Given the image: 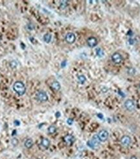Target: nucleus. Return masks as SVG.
<instances>
[{
  "instance_id": "39448f33",
  "label": "nucleus",
  "mask_w": 140,
  "mask_h": 159,
  "mask_svg": "<svg viewBox=\"0 0 140 159\" xmlns=\"http://www.w3.org/2000/svg\"><path fill=\"white\" fill-rule=\"evenodd\" d=\"M98 138H99V140L101 141H106L108 138V136H109V134H108V132L106 130H101V131L99 132L98 134Z\"/></svg>"
},
{
  "instance_id": "f257e3e1",
  "label": "nucleus",
  "mask_w": 140,
  "mask_h": 159,
  "mask_svg": "<svg viewBox=\"0 0 140 159\" xmlns=\"http://www.w3.org/2000/svg\"><path fill=\"white\" fill-rule=\"evenodd\" d=\"M13 89L20 96H22L25 93L26 88L25 84L20 81H16L13 84Z\"/></svg>"
},
{
  "instance_id": "f03ea898",
  "label": "nucleus",
  "mask_w": 140,
  "mask_h": 159,
  "mask_svg": "<svg viewBox=\"0 0 140 159\" xmlns=\"http://www.w3.org/2000/svg\"><path fill=\"white\" fill-rule=\"evenodd\" d=\"M100 141H101L99 140L98 136L97 135H95V136H93L92 140L88 142V145L90 146L91 148L97 147H98L99 145Z\"/></svg>"
},
{
  "instance_id": "20e7f679",
  "label": "nucleus",
  "mask_w": 140,
  "mask_h": 159,
  "mask_svg": "<svg viewBox=\"0 0 140 159\" xmlns=\"http://www.w3.org/2000/svg\"><path fill=\"white\" fill-rule=\"evenodd\" d=\"M120 142H121L122 146H123L124 147H127L130 146V145L131 144L132 140H131V138L129 136L124 135L121 138Z\"/></svg>"
},
{
  "instance_id": "0eeeda50",
  "label": "nucleus",
  "mask_w": 140,
  "mask_h": 159,
  "mask_svg": "<svg viewBox=\"0 0 140 159\" xmlns=\"http://www.w3.org/2000/svg\"><path fill=\"white\" fill-rule=\"evenodd\" d=\"M112 60L115 64H120L123 61V57L119 53L115 52L112 55Z\"/></svg>"
},
{
  "instance_id": "a211bd4d",
  "label": "nucleus",
  "mask_w": 140,
  "mask_h": 159,
  "mask_svg": "<svg viewBox=\"0 0 140 159\" xmlns=\"http://www.w3.org/2000/svg\"><path fill=\"white\" fill-rule=\"evenodd\" d=\"M17 66V62H16L15 60H12L10 62V67H11L12 69H14L16 68Z\"/></svg>"
},
{
  "instance_id": "393cba45",
  "label": "nucleus",
  "mask_w": 140,
  "mask_h": 159,
  "mask_svg": "<svg viewBox=\"0 0 140 159\" xmlns=\"http://www.w3.org/2000/svg\"><path fill=\"white\" fill-rule=\"evenodd\" d=\"M97 116H98L99 118H100V119H103V115H102V114H101V113L97 114Z\"/></svg>"
},
{
  "instance_id": "ddd939ff",
  "label": "nucleus",
  "mask_w": 140,
  "mask_h": 159,
  "mask_svg": "<svg viewBox=\"0 0 140 159\" xmlns=\"http://www.w3.org/2000/svg\"><path fill=\"white\" fill-rule=\"evenodd\" d=\"M33 141H32V139L31 138H28L25 140V143H24V145L26 148L27 149H31L33 146Z\"/></svg>"
},
{
  "instance_id": "f3484780",
  "label": "nucleus",
  "mask_w": 140,
  "mask_h": 159,
  "mask_svg": "<svg viewBox=\"0 0 140 159\" xmlns=\"http://www.w3.org/2000/svg\"><path fill=\"white\" fill-rule=\"evenodd\" d=\"M67 1H60V8L62 9H65L67 6Z\"/></svg>"
},
{
  "instance_id": "a878e982",
  "label": "nucleus",
  "mask_w": 140,
  "mask_h": 159,
  "mask_svg": "<svg viewBox=\"0 0 140 159\" xmlns=\"http://www.w3.org/2000/svg\"><path fill=\"white\" fill-rule=\"evenodd\" d=\"M129 159H138V158L135 157V156H132Z\"/></svg>"
},
{
  "instance_id": "7ed1b4c3",
  "label": "nucleus",
  "mask_w": 140,
  "mask_h": 159,
  "mask_svg": "<svg viewBox=\"0 0 140 159\" xmlns=\"http://www.w3.org/2000/svg\"><path fill=\"white\" fill-rule=\"evenodd\" d=\"M36 99L39 102H44L48 100V96L44 91H39L36 94Z\"/></svg>"
},
{
  "instance_id": "bb28decb",
  "label": "nucleus",
  "mask_w": 140,
  "mask_h": 159,
  "mask_svg": "<svg viewBox=\"0 0 140 159\" xmlns=\"http://www.w3.org/2000/svg\"></svg>"
},
{
  "instance_id": "9b49d317",
  "label": "nucleus",
  "mask_w": 140,
  "mask_h": 159,
  "mask_svg": "<svg viewBox=\"0 0 140 159\" xmlns=\"http://www.w3.org/2000/svg\"><path fill=\"white\" fill-rule=\"evenodd\" d=\"M41 145L44 149H47L50 146V141L47 138H42L41 141Z\"/></svg>"
},
{
  "instance_id": "dca6fc26",
  "label": "nucleus",
  "mask_w": 140,
  "mask_h": 159,
  "mask_svg": "<svg viewBox=\"0 0 140 159\" xmlns=\"http://www.w3.org/2000/svg\"><path fill=\"white\" fill-rule=\"evenodd\" d=\"M78 81L80 84H84L86 81V78L84 75H80L78 76Z\"/></svg>"
},
{
  "instance_id": "6e6552de",
  "label": "nucleus",
  "mask_w": 140,
  "mask_h": 159,
  "mask_svg": "<svg viewBox=\"0 0 140 159\" xmlns=\"http://www.w3.org/2000/svg\"><path fill=\"white\" fill-rule=\"evenodd\" d=\"M65 40L66 41L67 43L68 44H73L75 42L76 40V37L75 35L73 33H67L65 37Z\"/></svg>"
},
{
  "instance_id": "f8f14e48",
  "label": "nucleus",
  "mask_w": 140,
  "mask_h": 159,
  "mask_svg": "<svg viewBox=\"0 0 140 159\" xmlns=\"http://www.w3.org/2000/svg\"><path fill=\"white\" fill-rule=\"evenodd\" d=\"M51 88H52L55 91H59V90L60 89V88H61L60 83L57 80L54 81L53 83H51Z\"/></svg>"
},
{
  "instance_id": "423d86ee",
  "label": "nucleus",
  "mask_w": 140,
  "mask_h": 159,
  "mask_svg": "<svg viewBox=\"0 0 140 159\" xmlns=\"http://www.w3.org/2000/svg\"><path fill=\"white\" fill-rule=\"evenodd\" d=\"M124 107L129 112H132L135 110V105L134 102L130 99L126 100L124 102Z\"/></svg>"
},
{
  "instance_id": "5701e85b",
  "label": "nucleus",
  "mask_w": 140,
  "mask_h": 159,
  "mask_svg": "<svg viewBox=\"0 0 140 159\" xmlns=\"http://www.w3.org/2000/svg\"><path fill=\"white\" fill-rule=\"evenodd\" d=\"M66 65V61L64 60V61H63L61 63V66H62V67H64Z\"/></svg>"
},
{
  "instance_id": "6ab92c4d",
  "label": "nucleus",
  "mask_w": 140,
  "mask_h": 159,
  "mask_svg": "<svg viewBox=\"0 0 140 159\" xmlns=\"http://www.w3.org/2000/svg\"><path fill=\"white\" fill-rule=\"evenodd\" d=\"M96 53L97 55H98V56H99V57H102L104 54L103 51L102 50L101 48H99L96 50Z\"/></svg>"
},
{
  "instance_id": "4468645a",
  "label": "nucleus",
  "mask_w": 140,
  "mask_h": 159,
  "mask_svg": "<svg viewBox=\"0 0 140 159\" xmlns=\"http://www.w3.org/2000/svg\"><path fill=\"white\" fill-rule=\"evenodd\" d=\"M52 35L50 33H46L44 35V41L46 42V43H49L51 41Z\"/></svg>"
},
{
  "instance_id": "b1692460",
  "label": "nucleus",
  "mask_w": 140,
  "mask_h": 159,
  "mask_svg": "<svg viewBox=\"0 0 140 159\" xmlns=\"http://www.w3.org/2000/svg\"><path fill=\"white\" fill-rule=\"evenodd\" d=\"M60 115H60V113L59 112H57L56 113V114H55V116H56V118H60Z\"/></svg>"
},
{
  "instance_id": "2eb2a0df",
  "label": "nucleus",
  "mask_w": 140,
  "mask_h": 159,
  "mask_svg": "<svg viewBox=\"0 0 140 159\" xmlns=\"http://www.w3.org/2000/svg\"><path fill=\"white\" fill-rule=\"evenodd\" d=\"M47 130H48L49 134H55V132H57V127H55V126H54V125H51V126L49 127Z\"/></svg>"
},
{
  "instance_id": "9d476101",
  "label": "nucleus",
  "mask_w": 140,
  "mask_h": 159,
  "mask_svg": "<svg viewBox=\"0 0 140 159\" xmlns=\"http://www.w3.org/2000/svg\"><path fill=\"white\" fill-rule=\"evenodd\" d=\"M64 140L66 143L69 145H71L73 143L75 142V138L73 135H71V134H67L66 136H65L64 138Z\"/></svg>"
},
{
  "instance_id": "aec40b11",
  "label": "nucleus",
  "mask_w": 140,
  "mask_h": 159,
  "mask_svg": "<svg viewBox=\"0 0 140 159\" xmlns=\"http://www.w3.org/2000/svg\"><path fill=\"white\" fill-rule=\"evenodd\" d=\"M11 143L14 146H16V145H18V140L16 138H14L12 139Z\"/></svg>"
},
{
  "instance_id": "1a4fd4ad",
  "label": "nucleus",
  "mask_w": 140,
  "mask_h": 159,
  "mask_svg": "<svg viewBox=\"0 0 140 159\" xmlns=\"http://www.w3.org/2000/svg\"><path fill=\"white\" fill-rule=\"evenodd\" d=\"M97 43H98L97 39L94 37H90L87 39L88 46L90 48H94L95 46L97 45Z\"/></svg>"
},
{
  "instance_id": "4be33fe9",
  "label": "nucleus",
  "mask_w": 140,
  "mask_h": 159,
  "mask_svg": "<svg viewBox=\"0 0 140 159\" xmlns=\"http://www.w3.org/2000/svg\"><path fill=\"white\" fill-rule=\"evenodd\" d=\"M14 125H16V126H19L20 124V122L18 121V120H15L14 121Z\"/></svg>"
},
{
  "instance_id": "412c9836",
  "label": "nucleus",
  "mask_w": 140,
  "mask_h": 159,
  "mask_svg": "<svg viewBox=\"0 0 140 159\" xmlns=\"http://www.w3.org/2000/svg\"><path fill=\"white\" fill-rule=\"evenodd\" d=\"M73 120L71 119V118H69L67 120V123L69 125H71V124H73Z\"/></svg>"
}]
</instances>
